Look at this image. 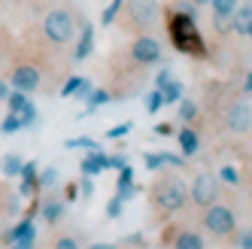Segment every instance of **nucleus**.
Wrapping results in <instances>:
<instances>
[{
	"mask_svg": "<svg viewBox=\"0 0 252 249\" xmlns=\"http://www.w3.org/2000/svg\"><path fill=\"white\" fill-rule=\"evenodd\" d=\"M191 201L197 204V207H210V204H216V180L210 173H201L197 180L191 183Z\"/></svg>",
	"mask_w": 252,
	"mask_h": 249,
	"instance_id": "nucleus-7",
	"label": "nucleus"
},
{
	"mask_svg": "<svg viewBox=\"0 0 252 249\" xmlns=\"http://www.w3.org/2000/svg\"><path fill=\"white\" fill-rule=\"evenodd\" d=\"M61 213H64V204H61V201H46V204H43V219H46L49 225H55V222L61 219Z\"/></svg>",
	"mask_w": 252,
	"mask_h": 249,
	"instance_id": "nucleus-21",
	"label": "nucleus"
},
{
	"mask_svg": "<svg viewBox=\"0 0 252 249\" xmlns=\"http://www.w3.org/2000/svg\"><path fill=\"white\" fill-rule=\"evenodd\" d=\"M22 186H19V198H31V191H33V183H37V164H22Z\"/></svg>",
	"mask_w": 252,
	"mask_h": 249,
	"instance_id": "nucleus-13",
	"label": "nucleus"
},
{
	"mask_svg": "<svg viewBox=\"0 0 252 249\" xmlns=\"http://www.w3.org/2000/svg\"><path fill=\"white\" fill-rule=\"evenodd\" d=\"M119 9H122V0H113V3L103 9V19H100V22H103V25H113V19L119 15Z\"/></svg>",
	"mask_w": 252,
	"mask_h": 249,
	"instance_id": "nucleus-27",
	"label": "nucleus"
},
{
	"mask_svg": "<svg viewBox=\"0 0 252 249\" xmlns=\"http://www.w3.org/2000/svg\"><path fill=\"white\" fill-rule=\"evenodd\" d=\"M210 3H213V12L216 15H231L234 9H237L240 0H210Z\"/></svg>",
	"mask_w": 252,
	"mask_h": 249,
	"instance_id": "nucleus-23",
	"label": "nucleus"
},
{
	"mask_svg": "<svg viewBox=\"0 0 252 249\" xmlns=\"http://www.w3.org/2000/svg\"><path fill=\"white\" fill-rule=\"evenodd\" d=\"M167 82H173V73H170V70H161L158 79H155V85H158V88H164Z\"/></svg>",
	"mask_w": 252,
	"mask_h": 249,
	"instance_id": "nucleus-33",
	"label": "nucleus"
},
{
	"mask_svg": "<svg viewBox=\"0 0 252 249\" xmlns=\"http://www.w3.org/2000/svg\"><path fill=\"white\" fill-rule=\"evenodd\" d=\"M131 176H134V170L125 164V167H122V176H119V198H122V201H125V198H131V194L137 191V188L131 186Z\"/></svg>",
	"mask_w": 252,
	"mask_h": 249,
	"instance_id": "nucleus-19",
	"label": "nucleus"
},
{
	"mask_svg": "<svg viewBox=\"0 0 252 249\" xmlns=\"http://www.w3.org/2000/svg\"><path fill=\"white\" fill-rule=\"evenodd\" d=\"M33 237H37V231H33V222L31 219H22L19 225L12 228V234H9V240L15 246H33Z\"/></svg>",
	"mask_w": 252,
	"mask_h": 249,
	"instance_id": "nucleus-11",
	"label": "nucleus"
},
{
	"mask_svg": "<svg viewBox=\"0 0 252 249\" xmlns=\"http://www.w3.org/2000/svg\"><path fill=\"white\" fill-rule=\"evenodd\" d=\"M22 164H25L22 158L15 155V152H9L3 161H0V170H3V176H9V180H12V176H19V173H22Z\"/></svg>",
	"mask_w": 252,
	"mask_h": 249,
	"instance_id": "nucleus-18",
	"label": "nucleus"
},
{
	"mask_svg": "<svg viewBox=\"0 0 252 249\" xmlns=\"http://www.w3.org/2000/svg\"><path fill=\"white\" fill-rule=\"evenodd\" d=\"M92 49H94V28L92 25H82V37H79V46L73 52V58L76 61H85L88 55H92Z\"/></svg>",
	"mask_w": 252,
	"mask_h": 249,
	"instance_id": "nucleus-12",
	"label": "nucleus"
},
{
	"mask_svg": "<svg viewBox=\"0 0 252 249\" xmlns=\"http://www.w3.org/2000/svg\"><path fill=\"white\" fill-rule=\"evenodd\" d=\"M246 92H252V73L246 76Z\"/></svg>",
	"mask_w": 252,
	"mask_h": 249,
	"instance_id": "nucleus-42",
	"label": "nucleus"
},
{
	"mask_svg": "<svg viewBox=\"0 0 252 249\" xmlns=\"http://www.w3.org/2000/svg\"><path fill=\"white\" fill-rule=\"evenodd\" d=\"M173 246L176 249H204V240H201V234H194V231H179Z\"/></svg>",
	"mask_w": 252,
	"mask_h": 249,
	"instance_id": "nucleus-17",
	"label": "nucleus"
},
{
	"mask_svg": "<svg viewBox=\"0 0 252 249\" xmlns=\"http://www.w3.org/2000/svg\"><path fill=\"white\" fill-rule=\"evenodd\" d=\"M82 191L88 194V198L94 194V183H92V176H85V180H82Z\"/></svg>",
	"mask_w": 252,
	"mask_h": 249,
	"instance_id": "nucleus-36",
	"label": "nucleus"
},
{
	"mask_svg": "<svg viewBox=\"0 0 252 249\" xmlns=\"http://www.w3.org/2000/svg\"><path fill=\"white\" fill-rule=\"evenodd\" d=\"M194 3H210V0H194Z\"/></svg>",
	"mask_w": 252,
	"mask_h": 249,
	"instance_id": "nucleus-44",
	"label": "nucleus"
},
{
	"mask_svg": "<svg viewBox=\"0 0 252 249\" xmlns=\"http://www.w3.org/2000/svg\"><path fill=\"white\" fill-rule=\"evenodd\" d=\"M246 37H252V19H249V25H246Z\"/></svg>",
	"mask_w": 252,
	"mask_h": 249,
	"instance_id": "nucleus-43",
	"label": "nucleus"
},
{
	"mask_svg": "<svg viewBox=\"0 0 252 249\" xmlns=\"http://www.w3.org/2000/svg\"><path fill=\"white\" fill-rule=\"evenodd\" d=\"M9 82H12V88H19V92H37L40 88V82H43V76H40V70L33 67V64H19L12 70V76H9Z\"/></svg>",
	"mask_w": 252,
	"mask_h": 249,
	"instance_id": "nucleus-5",
	"label": "nucleus"
},
{
	"mask_svg": "<svg viewBox=\"0 0 252 249\" xmlns=\"http://www.w3.org/2000/svg\"><path fill=\"white\" fill-rule=\"evenodd\" d=\"M170 131H173V128H170V124H155V134H164V137H167Z\"/></svg>",
	"mask_w": 252,
	"mask_h": 249,
	"instance_id": "nucleus-38",
	"label": "nucleus"
},
{
	"mask_svg": "<svg viewBox=\"0 0 252 249\" xmlns=\"http://www.w3.org/2000/svg\"><path fill=\"white\" fill-rule=\"evenodd\" d=\"M216 28H219L222 33H225V31H231V22H228V15H216Z\"/></svg>",
	"mask_w": 252,
	"mask_h": 249,
	"instance_id": "nucleus-35",
	"label": "nucleus"
},
{
	"mask_svg": "<svg viewBox=\"0 0 252 249\" xmlns=\"http://www.w3.org/2000/svg\"><path fill=\"white\" fill-rule=\"evenodd\" d=\"M79 82H82V79H70V82L64 85V97H70V94H76V88H79Z\"/></svg>",
	"mask_w": 252,
	"mask_h": 249,
	"instance_id": "nucleus-34",
	"label": "nucleus"
},
{
	"mask_svg": "<svg viewBox=\"0 0 252 249\" xmlns=\"http://www.w3.org/2000/svg\"><path fill=\"white\" fill-rule=\"evenodd\" d=\"M161 103H164V94H161V88H158V92H152V94H149L146 110H149V113H158V110H161Z\"/></svg>",
	"mask_w": 252,
	"mask_h": 249,
	"instance_id": "nucleus-28",
	"label": "nucleus"
},
{
	"mask_svg": "<svg viewBox=\"0 0 252 249\" xmlns=\"http://www.w3.org/2000/svg\"><path fill=\"white\" fill-rule=\"evenodd\" d=\"M103 167H110V158L100 155L97 149H92V155L82 161V173H85V176H94V173H100Z\"/></svg>",
	"mask_w": 252,
	"mask_h": 249,
	"instance_id": "nucleus-14",
	"label": "nucleus"
},
{
	"mask_svg": "<svg viewBox=\"0 0 252 249\" xmlns=\"http://www.w3.org/2000/svg\"><path fill=\"white\" fill-rule=\"evenodd\" d=\"M186 201H189V188L179 180H164V183L155 186V204L164 213H173L179 207H186Z\"/></svg>",
	"mask_w": 252,
	"mask_h": 249,
	"instance_id": "nucleus-3",
	"label": "nucleus"
},
{
	"mask_svg": "<svg viewBox=\"0 0 252 249\" xmlns=\"http://www.w3.org/2000/svg\"><path fill=\"white\" fill-rule=\"evenodd\" d=\"M170 37L176 43L179 52H194V55H204V40L197 37V28H194V19L191 15H176L173 25H170Z\"/></svg>",
	"mask_w": 252,
	"mask_h": 249,
	"instance_id": "nucleus-2",
	"label": "nucleus"
},
{
	"mask_svg": "<svg viewBox=\"0 0 252 249\" xmlns=\"http://www.w3.org/2000/svg\"><path fill=\"white\" fill-rule=\"evenodd\" d=\"M231 15H234V22H231V28L237 31V33H246V25H249V19H252V0H246L243 6L237 3V9H234Z\"/></svg>",
	"mask_w": 252,
	"mask_h": 249,
	"instance_id": "nucleus-15",
	"label": "nucleus"
},
{
	"mask_svg": "<svg viewBox=\"0 0 252 249\" xmlns=\"http://www.w3.org/2000/svg\"><path fill=\"white\" fill-rule=\"evenodd\" d=\"M55 180H58V170H55V167H46V170L37 176V186H40V188H52V186H55Z\"/></svg>",
	"mask_w": 252,
	"mask_h": 249,
	"instance_id": "nucleus-26",
	"label": "nucleus"
},
{
	"mask_svg": "<svg viewBox=\"0 0 252 249\" xmlns=\"http://www.w3.org/2000/svg\"><path fill=\"white\" fill-rule=\"evenodd\" d=\"M64 146H67V149H88V152L97 149V143H94L92 137H73V140H67Z\"/></svg>",
	"mask_w": 252,
	"mask_h": 249,
	"instance_id": "nucleus-25",
	"label": "nucleus"
},
{
	"mask_svg": "<svg viewBox=\"0 0 252 249\" xmlns=\"http://www.w3.org/2000/svg\"><path fill=\"white\" fill-rule=\"evenodd\" d=\"M6 103H9L12 113H19V116L25 119V124H33V122H37V110H33V103L25 97V92H19V88H15V92H9V94H6Z\"/></svg>",
	"mask_w": 252,
	"mask_h": 249,
	"instance_id": "nucleus-10",
	"label": "nucleus"
},
{
	"mask_svg": "<svg viewBox=\"0 0 252 249\" xmlns=\"http://www.w3.org/2000/svg\"><path fill=\"white\" fill-rule=\"evenodd\" d=\"M43 33H46V40L49 43H55V46H64L73 40V33H76V15L58 6V9H52L46 19H43Z\"/></svg>",
	"mask_w": 252,
	"mask_h": 249,
	"instance_id": "nucleus-1",
	"label": "nucleus"
},
{
	"mask_svg": "<svg viewBox=\"0 0 252 249\" xmlns=\"http://www.w3.org/2000/svg\"><path fill=\"white\" fill-rule=\"evenodd\" d=\"M131 131V122H125V124H119V128H110V131H106V137H125V134H128Z\"/></svg>",
	"mask_w": 252,
	"mask_h": 249,
	"instance_id": "nucleus-32",
	"label": "nucleus"
},
{
	"mask_svg": "<svg viewBox=\"0 0 252 249\" xmlns=\"http://www.w3.org/2000/svg\"><path fill=\"white\" fill-rule=\"evenodd\" d=\"M225 122H228V131H234V134H246V131H249V124H252V113H249V106H246L243 100L231 103V106H228Z\"/></svg>",
	"mask_w": 252,
	"mask_h": 249,
	"instance_id": "nucleus-9",
	"label": "nucleus"
},
{
	"mask_svg": "<svg viewBox=\"0 0 252 249\" xmlns=\"http://www.w3.org/2000/svg\"><path fill=\"white\" fill-rule=\"evenodd\" d=\"M222 180H225L228 186H237L240 176H237V170H234V167H222Z\"/></svg>",
	"mask_w": 252,
	"mask_h": 249,
	"instance_id": "nucleus-31",
	"label": "nucleus"
},
{
	"mask_svg": "<svg viewBox=\"0 0 252 249\" xmlns=\"http://www.w3.org/2000/svg\"><path fill=\"white\" fill-rule=\"evenodd\" d=\"M240 246H243V249H252V234H246V237H240Z\"/></svg>",
	"mask_w": 252,
	"mask_h": 249,
	"instance_id": "nucleus-40",
	"label": "nucleus"
},
{
	"mask_svg": "<svg viewBox=\"0 0 252 249\" xmlns=\"http://www.w3.org/2000/svg\"><path fill=\"white\" fill-rule=\"evenodd\" d=\"M131 55H134V61H140V64H155V61L161 58V43H158L155 37H140V40H134V46H131Z\"/></svg>",
	"mask_w": 252,
	"mask_h": 249,
	"instance_id": "nucleus-8",
	"label": "nucleus"
},
{
	"mask_svg": "<svg viewBox=\"0 0 252 249\" xmlns=\"http://www.w3.org/2000/svg\"><path fill=\"white\" fill-rule=\"evenodd\" d=\"M119 213H122V198H113L110 204H106V216H110V219H116Z\"/></svg>",
	"mask_w": 252,
	"mask_h": 249,
	"instance_id": "nucleus-30",
	"label": "nucleus"
},
{
	"mask_svg": "<svg viewBox=\"0 0 252 249\" xmlns=\"http://www.w3.org/2000/svg\"><path fill=\"white\" fill-rule=\"evenodd\" d=\"M67 201H76V186H67Z\"/></svg>",
	"mask_w": 252,
	"mask_h": 249,
	"instance_id": "nucleus-41",
	"label": "nucleus"
},
{
	"mask_svg": "<svg viewBox=\"0 0 252 249\" xmlns=\"http://www.w3.org/2000/svg\"><path fill=\"white\" fill-rule=\"evenodd\" d=\"M6 94H9V85L0 79V100H6Z\"/></svg>",
	"mask_w": 252,
	"mask_h": 249,
	"instance_id": "nucleus-39",
	"label": "nucleus"
},
{
	"mask_svg": "<svg viewBox=\"0 0 252 249\" xmlns=\"http://www.w3.org/2000/svg\"><path fill=\"white\" fill-rule=\"evenodd\" d=\"M161 94H164V103H179V97H183V85H179V82H167L164 88H161Z\"/></svg>",
	"mask_w": 252,
	"mask_h": 249,
	"instance_id": "nucleus-22",
	"label": "nucleus"
},
{
	"mask_svg": "<svg viewBox=\"0 0 252 249\" xmlns=\"http://www.w3.org/2000/svg\"><path fill=\"white\" fill-rule=\"evenodd\" d=\"M179 146H183L186 158H191V155H197V149H201V140H197V134L191 128H186V131H179Z\"/></svg>",
	"mask_w": 252,
	"mask_h": 249,
	"instance_id": "nucleus-16",
	"label": "nucleus"
},
{
	"mask_svg": "<svg viewBox=\"0 0 252 249\" xmlns=\"http://www.w3.org/2000/svg\"><path fill=\"white\" fill-rule=\"evenodd\" d=\"M128 12L140 28H152L158 22V3L155 0H128Z\"/></svg>",
	"mask_w": 252,
	"mask_h": 249,
	"instance_id": "nucleus-6",
	"label": "nucleus"
},
{
	"mask_svg": "<svg viewBox=\"0 0 252 249\" xmlns=\"http://www.w3.org/2000/svg\"><path fill=\"white\" fill-rule=\"evenodd\" d=\"M55 246H58V249H73V246H76V240H73V237H61Z\"/></svg>",
	"mask_w": 252,
	"mask_h": 249,
	"instance_id": "nucleus-37",
	"label": "nucleus"
},
{
	"mask_svg": "<svg viewBox=\"0 0 252 249\" xmlns=\"http://www.w3.org/2000/svg\"><path fill=\"white\" fill-rule=\"evenodd\" d=\"M204 225L213 237H228L231 231H234V213L228 207H219V204H210L204 207Z\"/></svg>",
	"mask_w": 252,
	"mask_h": 249,
	"instance_id": "nucleus-4",
	"label": "nucleus"
},
{
	"mask_svg": "<svg viewBox=\"0 0 252 249\" xmlns=\"http://www.w3.org/2000/svg\"><path fill=\"white\" fill-rule=\"evenodd\" d=\"M85 100H88V110H97L100 103H106V100H110V94H106V92H94L92 97H85Z\"/></svg>",
	"mask_w": 252,
	"mask_h": 249,
	"instance_id": "nucleus-29",
	"label": "nucleus"
},
{
	"mask_svg": "<svg viewBox=\"0 0 252 249\" xmlns=\"http://www.w3.org/2000/svg\"><path fill=\"white\" fill-rule=\"evenodd\" d=\"M194 113H197L194 100H189V97H179V119H183V122H191V119H194Z\"/></svg>",
	"mask_w": 252,
	"mask_h": 249,
	"instance_id": "nucleus-24",
	"label": "nucleus"
},
{
	"mask_svg": "<svg viewBox=\"0 0 252 249\" xmlns=\"http://www.w3.org/2000/svg\"><path fill=\"white\" fill-rule=\"evenodd\" d=\"M22 128H28L25 119L19 113H12V110H9L6 119H0V131H3V134H15V131H22Z\"/></svg>",
	"mask_w": 252,
	"mask_h": 249,
	"instance_id": "nucleus-20",
	"label": "nucleus"
}]
</instances>
